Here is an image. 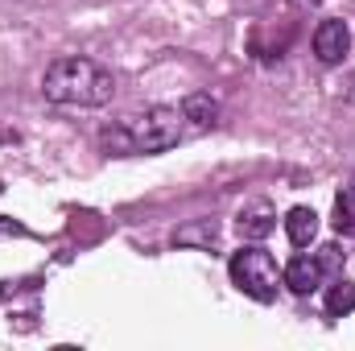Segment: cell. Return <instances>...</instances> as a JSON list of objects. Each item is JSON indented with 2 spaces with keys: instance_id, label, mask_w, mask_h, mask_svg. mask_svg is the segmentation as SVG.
<instances>
[{
  "instance_id": "1",
  "label": "cell",
  "mask_w": 355,
  "mask_h": 351,
  "mask_svg": "<svg viewBox=\"0 0 355 351\" xmlns=\"http://www.w3.org/2000/svg\"><path fill=\"white\" fill-rule=\"evenodd\" d=\"M42 91H46L50 103H62V108H103L116 95V79L95 58L67 54V58H54L46 67Z\"/></svg>"
},
{
  "instance_id": "2",
  "label": "cell",
  "mask_w": 355,
  "mask_h": 351,
  "mask_svg": "<svg viewBox=\"0 0 355 351\" xmlns=\"http://www.w3.org/2000/svg\"><path fill=\"white\" fill-rule=\"evenodd\" d=\"M227 273H232L236 289L257 298V302H272L277 289H281V268H277V261L268 257L265 248H240L227 261Z\"/></svg>"
},
{
  "instance_id": "3",
  "label": "cell",
  "mask_w": 355,
  "mask_h": 351,
  "mask_svg": "<svg viewBox=\"0 0 355 351\" xmlns=\"http://www.w3.org/2000/svg\"><path fill=\"white\" fill-rule=\"evenodd\" d=\"M182 112L178 108H145L141 116H132L128 120V128H132V145H137V153H162V149H174L178 141H182Z\"/></svg>"
},
{
  "instance_id": "4",
  "label": "cell",
  "mask_w": 355,
  "mask_h": 351,
  "mask_svg": "<svg viewBox=\"0 0 355 351\" xmlns=\"http://www.w3.org/2000/svg\"><path fill=\"white\" fill-rule=\"evenodd\" d=\"M347 50H352V33H347L343 21H322L314 29V54H318V62L335 67V62H343Z\"/></svg>"
},
{
  "instance_id": "5",
  "label": "cell",
  "mask_w": 355,
  "mask_h": 351,
  "mask_svg": "<svg viewBox=\"0 0 355 351\" xmlns=\"http://www.w3.org/2000/svg\"><path fill=\"white\" fill-rule=\"evenodd\" d=\"M322 264L318 257H293V261L285 264V273H281V285H289L293 293H314L318 285H322Z\"/></svg>"
},
{
  "instance_id": "6",
  "label": "cell",
  "mask_w": 355,
  "mask_h": 351,
  "mask_svg": "<svg viewBox=\"0 0 355 351\" xmlns=\"http://www.w3.org/2000/svg\"><path fill=\"white\" fill-rule=\"evenodd\" d=\"M236 228H240V236H244V240H265L268 232L277 228V211H272L268 203H248V207L240 211Z\"/></svg>"
},
{
  "instance_id": "7",
  "label": "cell",
  "mask_w": 355,
  "mask_h": 351,
  "mask_svg": "<svg viewBox=\"0 0 355 351\" xmlns=\"http://www.w3.org/2000/svg\"><path fill=\"white\" fill-rule=\"evenodd\" d=\"M285 236H289L293 248H310V240L318 236V215H314V207H293V211L285 215Z\"/></svg>"
},
{
  "instance_id": "8",
  "label": "cell",
  "mask_w": 355,
  "mask_h": 351,
  "mask_svg": "<svg viewBox=\"0 0 355 351\" xmlns=\"http://www.w3.org/2000/svg\"><path fill=\"white\" fill-rule=\"evenodd\" d=\"M182 116H186L190 124L207 128V124H215V116H219V103L211 99V91H190V95L182 99Z\"/></svg>"
},
{
  "instance_id": "9",
  "label": "cell",
  "mask_w": 355,
  "mask_h": 351,
  "mask_svg": "<svg viewBox=\"0 0 355 351\" xmlns=\"http://www.w3.org/2000/svg\"><path fill=\"white\" fill-rule=\"evenodd\" d=\"M352 310H355V285L339 277V281L331 285V293H327V314H331V318H343V314H352Z\"/></svg>"
},
{
  "instance_id": "10",
  "label": "cell",
  "mask_w": 355,
  "mask_h": 351,
  "mask_svg": "<svg viewBox=\"0 0 355 351\" xmlns=\"http://www.w3.org/2000/svg\"><path fill=\"white\" fill-rule=\"evenodd\" d=\"M99 145H103L107 153H137L128 120H124V124H112V128H103V132H99Z\"/></svg>"
},
{
  "instance_id": "11",
  "label": "cell",
  "mask_w": 355,
  "mask_h": 351,
  "mask_svg": "<svg viewBox=\"0 0 355 351\" xmlns=\"http://www.w3.org/2000/svg\"><path fill=\"white\" fill-rule=\"evenodd\" d=\"M335 232H343V236H352L355 232V194L352 190H343L339 198H335Z\"/></svg>"
},
{
  "instance_id": "12",
  "label": "cell",
  "mask_w": 355,
  "mask_h": 351,
  "mask_svg": "<svg viewBox=\"0 0 355 351\" xmlns=\"http://www.w3.org/2000/svg\"><path fill=\"white\" fill-rule=\"evenodd\" d=\"M314 257H318V264H322V273H339V268H343V252H339V244H322Z\"/></svg>"
},
{
  "instance_id": "13",
  "label": "cell",
  "mask_w": 355,
  "mask_h": 351,
  "mask_svg": "<svg viewBox=\"0 0 355 351\" xmlns=\"http://www.w3.org/2000/svg\"><path fill=\"white\" fill-rule=\"evenodd\" d=\"M194 240H202V244H211V240H215V223H207L202 232H178V244H194Z\"/></svg>"
},
{
  "instance_id": "14",
  "label": "cell",
  "mask_w": 355,
  "mask_h": 351,
  "mask_svg": "<svg viewBox=\"0 0 355 351\" xmlns=\"http://www.w3.org/2000/svg\"><path fill=\"white\" fill-rule=\"evenodd\" d=\"M289 4H293V8H318L322 0H289Z\"/></svg>"
},
{
  "instance_id": "15",
  "label": "cell",
  "mask_w": 355,
  "mask_h": 351,
  "mask_svg": "<svg viewBox=\"0 0 355 351\" xmlns=\"http://www.w3.org/2000/svg\"><path fill=\"white\" fill-rule=\"evenodd\" d=\"M352 194H355V182H352Z\"/></svg>"
}]
</instances>
